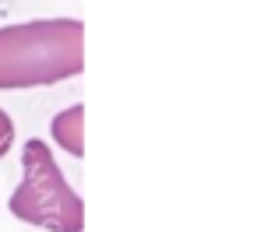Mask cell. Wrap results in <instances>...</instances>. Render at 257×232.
<instances>
[{
	"instance_id": "obj_2",
	"label": "cell",
	"mask_w": 257,
	"mask_h": 232,
	"mask_svg": "<svg viewBox=\"0 0 257 232\" xmlns=\"http://www.w3.org/2000/svg\"><path fill=\"white\" fill-rule=\"evenodd\" d=\"M11 214L25 225L46 232H81L85 228V204L60 172L46 141L32 137L22 144V183L8 200Z\"/></svg>"
},
{
	"instance_id": "obj_1",
	"label": "cell",
	"mask_w": 257,
	"mask_h": 232,
	"mask_svg": "<svg viewBox=\"0 0 257 232\" xmlns=\"http://www.w3.org/2000/svg\"><path fill=\"white\" fill-rule=\"evenodd\" d=\"M85 71V25L78 18H39L0 29V88H46Z\"/></svg>"
},
{
	"instance_id": "obj_3",
	"label": "cell",
	"mask_w": 257,
	"mask_h": 232,
	"mask_svg": "<svg viewBox=\"0 0 257 232\" xmlns=\"http://www.w3.org/2000/svg\"><path fill=\"white\" fill-rule=\"evenodd\" d=\"M50 134L60 144V151L81 158L85 155V106H71V109L57 113L50 123Z\"/></svg>"
},
{
	"instance_id": "obj_4",
	"label": "cell",
	"mask_w": 257,
	"mask_h": 232,
	"mask_svg": "<svg viewBox=\"0 0 257 232\" xmlns=\"http://www.w3.org/2000/svg\"><path fill=\"white\" fill-rule=\"evenodd\" d=\"M11 144H15V120L0 109V158L11 151Z\"/></svg>"
}]
</instances>
